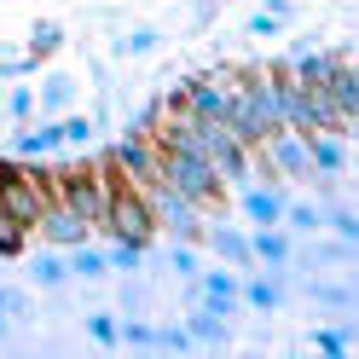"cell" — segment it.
Returning <instances> with one entry per match:
<instances>
[{
    "label": "cell",
    "instance_id": "obj_1",
    "mask_svg": "<svg viewBox=\"0 0 359 359\" xmlns=\"http://www.w3.org/2000/svg\"><path fill=\"white\" fill-rule=\"evenodd\" d=\"M163 180H168L174 191H186L197 209H220V203H226V180H220L209 168V156H197V151L163 145Z\"/></svg>",
    "mask_w": 359,
    "mask_h": 359
},
{
    "label": "cell",
    "instance_id": "obj_2",
    "mask_svg": "<svg viewBox=\"0 0 359 359\" xmlns=\"http://www.w3.org/2000/svg\"><path fill=\"white\" fill-rule=\"evenodd\" d=\"M99 232H104V238H128V243H151V238H156V215H151V203H145V191H133L122 174H116V186H110V197H104Z\"/></svg>",
    "mask_w": 359,
    "mask_h": 359
},
{
    "label": "cell",
    "instance_id": "obj_3",
    "mask_svg": "<svg viewBox=\"0 0 359 359\" xmlns=\"http://www.w3.org/2000/svg\"><path fill=\"white\" fill-rule=\"evenodd\" d=\"M104 156L116 163V174L128 180L133 191H145V186H156V180H163V145H156L151 133H140V128H128Z\"/></svg>",
    "mask_w": 359,
    "mask_h": 359
},
{
    "label": "cell",
    "instance_id": "obj_4",
    "mask_svg": "<svg viewBox=\"0 0 359 359\" xmlns=\"http://www.w3.org/2000/svg\"><path fill=\"white\" fill-rule=\"evenodd\" d=\"M145 203L156 215V232H168V238H197V232H203V209H197L186 191H174L168 180L145 186Z\"/></svg>",
    "mask_w": 359,
    "mask_h": 359
},
{
    "label": "cell",
    "instance_id": "obj_5",
    "mask_svg": "<svg viewBox=\"0 0 359 359\" xmlns=\"http://www.w3.org/2000/svg\"><path fill=\"white\" fill-rule=\"evenodd\" d=\"M191 302H203V307H215V313H226V319H232V313L243 307V302H238V273H232V266L197 273V278L186 284V307H191Z\"/></svg>",
    "mask_w": 359,
    "mask_h": 359
},
{
    "label": "cell",
    "instance_id": "obj_6",
    "mask_svg": "<svg viewBox=\"0 0 359 359\" xmlns=\"http://www.w3.org/2000/svg\"><path fill=\"white\" fill-rule=\"evenodd\" d=\"M35 232L53 243V250H76V243H87V220L70 209V203H58V197H47V209H41V220H35Z\"/></svg>",
    "mask_w": 359,
    "mask_h": 359
},
{
    "label": "cell",
    "instance_id": "obj_7",
    "mask_svg": "<svg viewBox=\"0 0 359 359\" xmlns=\"http://www.w3.org/2000/svg\"><path fill=\"white\" fill-rule=\"evenodd\" d=\"M197 238H203L209 250L220 255V266H232V273H250V266H255V255H250V226H226V220H215V226H203Z\"/></svg>",
    "mask_w": 359,
    "mask_h": 359
},
{
    "label": "cell",
    "instance_id": "obj_8",
    "mask_svg": "<svg viewBox=\"0 0 359 359\" xmlns=\"http://www.w3.org/2000/svg\"><path fill=\"white\" fill-rule=\"evenodd\" d=\"M238 209L250 226H278L284 220V191L273 180H250V186H238Z\"/></svg>",
    "mask_w": 359,
    "mask_h": 359
},
{
    "label": "cell",
    "instance_id": "obj_9",
    "mask_svg": "<svg viewBox=\"0 0 359 359\" xmlns=\"http://www.w3.org/2000/svg\"><path fill=\"white\" fill-rule=\"evenodd\" d=\"M53 151H64V140H58V116H47V122H18V133H12V156L41 163V156H53Z\"/></svg>",
    "mask_w": 359,
    "mask_h": 359
},
{
    "label": "cell",
    "instance_id": "obj_10",
    "mask_svg": "<svg viewBox=\"0 0 359 359\" xmlns=\"http://www.w3.org/2000/svg\"><path fill=\"white\" fill-rule=\"evenodd\" d=\"M353 250H359V243H348V238H319V232H313V243H307V250L302 255H290V266H330V273H348V266H353Z\"/></svg>",
    "mask_w": 359,
    "mask_h": 359
},
{
    "label": "cell",
    "instance_id": "obj_11",
    "mask_svg": "<svg viewBox=\"0 0 359 359\" xmlns=\"http://www.w3.org/2000/svg\"><path fill=\"white\" fill-rule=\"evenodd\" d=\"M302 140H307L313 174H330V180L348 174V140H342V133H302Z\"/></svg>",
    "mask_w": 359,
    "mask_h": 359
},
{
    "label": "cell",
    "instance_id": "obj_12",
    "mask_svg": "<svg viewBox=\"0 0 359 359\" xmlns=\"http://www.w3.org/2000/svg\"><path fill=\"white\" fill-rule=\"evenodd\" d=\"M250 255H255V266H290L296 238L284 226H250Z\"/></svg>",
    "mask_w": 359,
    "mask_h": 359
},
{
    "label": "cell",
    "instance_id": "obj_13",
    "mask_svg": "<svg viewBox=\"0 0 359 359\" xmlns=\"http://www.w3.org/2000/svg\"><path fill=\"white\" fill-rule=\"evenodd\" d=\"M186 330H191V342H203V348H226L232 342V319H226V313H215V307H203V302H191Z\"/></svg>",
    "mask_w": 359,
    "mask_h": 359
},
{
    "label": "cell",
    "instance_id": "obj_14",
    "mask_svg": "<svg viewBox=\"0 0 359 359\" xmlns=\"http://www.w3.org/2000/svg\"><path fill=\"white\" fill-rule=\"evenodd\" d=\"M319 87H325V93H330V104L342 110V116H359V70H353V64H348V53L336 58V70H330V76H325Z\"/></svg>",
    "mask_w": 359,
    "mask_h": 359
},
{
    "label": "cell",
    "instance_id": "obj_15",
    "mask_svg": "<svg viewBox=\"0 0 359 359\" xmlns=\"http://www.w3.org/2000/svg\"><path fill=\"white\" fill-rule=\"evenodd\" d=\"M70 104H76V76H64V70L41 76V87H35V110L41 116H64Z\"/></svg>",
    "mask_w": 359,
    "mask_h": 359
},
{
    "label": "cell",
    "instance_id": "obj_16",
    "mask_svg": "<svg viewBox=\"0 0 359 359\" xmlns=\"http://www.w3.org/2000/svg\"><path fill=\"white\" fill-rule=\"evenodd\" d=\"M336 58H342V53H325V47H296V53H290L284 64H290V76H296V81L319 87V81L336 70Z\"/></svg>",
    "mask_w": 359,
    "mask_h": 359
},
{
    "label": "cell",
    "instance_id": "obj_17",
    "mask_svg": "<svg viewBox=\"0 0 359 359\" xmlns=\"http://www.w3.org/2000/svg\"><path fill=\"white\" fill-rule=\"evenodd\" d=\"M29 284L35 290H58V284H70V261H64L58 250H41V255H29Z\"/></svg>",
    "mask_w": 359,
    "mask_h": 359
},
{
    "label": "cell",
    "instance_id": "obj_18",
    "mask_svg": "<svg viewBox=\"0 0 359 359\" xmlns=\"http://www.w3.org/2000/svg\"><path fill=\"white\" fill-rule=\"evenodd\" d=\"M278 226L290 232V238H313V232H325V203H290L284 197V220Z\"/></svg>",
    "mask_w": 359,
    "mask_h": 359
},
{
    "label": "cell",
    "instance_id": "obj_19",
    "mask_svg": "<svg viewBox=\"0 0 359 359\" xmlns=\"http://www.w3.org/2000/svg\"><path fill=\"white\" fill-rule=\"evenodd\" d=\"M156 47H163V35H156L151 24H140V29H122L116 41H110V53H116V58H151Z\"/></svg>",
    "mask_w": 359,
    "mask_h": 359
},
{
    "label": "cell",
    "instance_id": "obj_20",
    "mask_svg": "<svg viewBox=\"0 0 359 359\" xmlns=\"http://www.w3.org/2000/svg\"><path fill=\"white\" fill-rule=\"evenodd\" d=\"M307 302H319V307H330V313H353V284H342V278H313L307 284Z\"/></svg>",
    "mask_w": 359,
    "mask_h": 359
},
{
    "label": "cell",
    "instance_id": "obj_21",
    "mask_svg": "<svg viewBox=\"0 0 359 359\" xmlns=\"http://www.w3.org/2000/svg\"><path fill=\"white\" fill-rule=\"evenodd\" d=\"M64 261H70V278H87V284L110 273V261H104V250H93V243H76V250L64 255Z\"/></svg>",
    "mask_w": 359,
    "mask_h": 359
},
{
    "label": "cell",
    "instance_id": "obj_22",
    "mask_svg": "<svg viewBox=\"0 0 359 359\" xmlns=\"http://www.w3.org/2000/svg\"><path fill=\"white\" fill-rule=\"evenodd\" d=\"M353 336H359V325H353V319H342V325L313 330V348H319V353H330V359H342V353L353 348Z\"/></svg>",
    "mask_w": 359,
    "mask_h": 359
},
{
    "label": "cell",
    "instance_id": "obj_23",
    "mask_svg": "<svg viewBox=\"0 0 359 359\" xmlns=\"http://www.w3.org/2000/svg\"><path fill=\"white\" fill-rule=\"evenodd\" d=\"M325 232H336V238L359 243V215L342 203V197H330V203H325Z\"/></svg>",
    "mask_w": 359,
    "mask_h": 359
},
{
    "label": "cell",
    "instance_id": "obj_24",
    "mask_svg": "<svg viewBox=\"0 0 359 359\" xmlns=\"http://www.w3.org/2000/svg\"><path fill=\"white\" fill-rule=\"evenodd\" d=\"M58 140L70 145V151H87V145H93V116H76V110H64V116H58Z\"/></svg>",
    "mask_w": 359,
    "mask_h": 359
},
{
    "label": "cell",
    "instance_id": "obj_25",
    "mask_svg": "<svg viewBox=\"0 0 359 359\" xmlns=\"http://www.w3.org/2000/svg\"><path fill=\"white\" fill-rule=\"evenodd\" d=\"M104 261H110V273H140V261H145V243L110 238V250H104Z\"/></svg>",
    "mask_w": 359,
    "mask_h": 359
},
{
    "label": "cell",
    "instance_id": "obj_26",
    "mask_svg": "<svg viewBox=\"0 0 359 359\" xmlns=\"http://www.w3.org/2000/svg\"><path fill=\"white\" fill-rule=\"evenodd\" d=\"M168 266H174V278L180 284H191L203 266H197V250H191V238H174V250H168Z\"/></svg>",
    "mask_w": 359,
    "mask_h": 359
},
{
    "label": "cell",
    "instance_id": "obj_27",
    "mask_svg": "<svg viewBox=\"0 0 359 359\" xmlns=\"http://www.w3.org/2000/svg\"><path fill=\"white\" fill-rule=\"evenodd\" d=\"M58 47H64V29H58V24H35V29H29V58H35V64L53 58Z\"/></svg>",
    "mask_w": 359,
    "mask_h": 359
},
{
    "label": "cell",
    "instance_id": "obj_28",
    "mask_svg": "<svg viewBox=\"0 0 359 359\" xmlns=\"http://www.w3.org/2000/svg\"><path fill=\"white\" fill-rule=\"evenodd\" d=\"M24 243H29V226H18V220L6 215V209H0V255H24Z\"/></svg>",
    "mask_w": 359,
    "mask_h": 359
},
{
    "label": "cell",
    "instance_id": "obj_29",
    "mask_svg": "<svg viewBox=\"0 0 359 359\" xmlns=\"http://www.w3.org/2000/svg\"><path fill=\"white\" fill-rule=\"evenodd\" d=\"M6 116L12 122H29L35 116V87H24V81L12 87V93H6Z\"/></svg>",
    "mask_w": 359,
    "mask_h": 359
},
{
    "label": "cell",
    "instance_id": "obj_30",
    "mask_svg": "<svg viewBox=\"0 0 359 359\" xmlns=\"http://www.w3.org/2000/svg\"><path fill=\"white\" fill-rule=\"evenodd\" d=\"M151 348H168V353H186V348H197L191 342V330L186 325H156V342Z\"/></svg>",
    "mask_w": 359,
    "mask_h": 359
},
{
    "label": "cell",
    "instance_id": "obj_31",
    "mask_svg": "<svg viewBox=\"0 0 359 359\" xmlns=\"http://www.w3.org/2000/svg\"><path fill=\"white\" fill-rule=\"evenodd\" d=\"M87 336L99 348H116V313H87Z\"/></svg>",
    "mask_w": 359,
    "mask_h": 359
},
{
    "label": "cell",
    "instance_id": "obj_32",
    "mask_svg": "<svg viewBox=\"0 0 359 359\" xmlns=\"http://www.w3.org/2000/svg\"><path fill=\"white\" fill-rule=\"evenodd\" d=\"M0 313H6V319H24V313H29V296H24L18 284H0Z\"/></svg>",
    "mask_w": 359,
    "mask_h": 359
},
{
    "label": "cell",
    "instance_id": "obj_33",
    "mask_svg": "<svg viewBox=\"0 0 359 359\" xmlns=\"http://www.w3.org/2000/svg\"><path fill=\"white\" fill-rule=\"evenodd\" d=\"M24 76H35V58L24 53V58H0V81H24Z\"/></svg>",
    "mask_w": 359,
    "mask_h": 359
},
{
    "label": "cell",
    "instance_id": "obj_34",
    "mask_svg": "<svg viewBox=\"0 0 359 359\" xmlns=\"http://www.w3.org/2000/svg\"><path fill=\"white\" fill-rule=\"evenodd\" d=\"M278 29H284V18H273V12H255L250 18V35H261V41H273Z\"/></svg>",
    "mask_w": 359,
    "mask_h": 359
},
{
    "label": "cell",
    "instance_id": "obj_35",
    "mask_svg": "<svg viewBox=\"0 0 359 359\" xmlns=\"http://www.w3.org/2000/svg\"><path fill=\"white\" fill-rule=\"evenodd\" d=\"M140 307H145V284L128 278V284H122V313H140Z\"/></svg>",
    "mask_w": 359,
    "mask_h": 359
},
{
    "label": "cell",
    "instance_id": "obj_36",
    "mask_svg": "<svg viewBox=\"0 0 359 359\" xmlns=\"http://www.w3.org/2000/svg\"><path fill=\"white\" fill-rule=\"evenodd\" d=\"M261 12H273V18H284V24H290V18H296V6H290V0H266Z\"/></svg>",
    "mask_w": 359,
    "mask_h": 359
},
{
    "label": "cell",
    "instance_id": "obj_37",
    "mask_svg": "<svg viewBox=\"0 0 359 359\" xmlns=\"http://www.w3.org/2000/svg\"><path fill=\"white\" fill-rule=\"evenodd\" d=\"M6 330H12V319H6V313H0V342H6Z\"/></svg>",
    "mask_w": 359,
    "mask_h": 359
}]
</instances>
